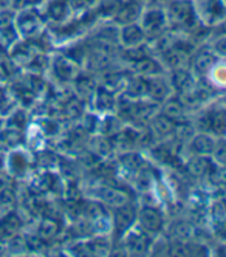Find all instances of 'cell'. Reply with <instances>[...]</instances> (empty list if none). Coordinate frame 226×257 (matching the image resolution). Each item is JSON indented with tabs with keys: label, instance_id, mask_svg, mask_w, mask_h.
Segmentation results:
<instances>
[{
	"label": "cell",
	"instance_id": "cell-6",
	"mask_svg": "<svg viewBox=\"0 0 226 257\" xmlns=\"http://www.w3.org/2000/svg\"><path fill=\"white\" fill-rule=\"evenodd\" d=\"M137 225L149 235L160 234L164 228V215L158 208L144 205L137 211Z\"/></svg>",
	"mask_w": 226,
	"mask_h": 257
},
{
	"label": "cell",
	"instance_id": "cell-26",
	"mask_svg": "<svg viewBox=\"0 0 226 257\" xmlns=\"http://www.w3.org/2000/svg\"><path fill=\"white\" fill-rule=\"evenodd\" d=\"M224 105H226V104H224Z\"/></svg>",
	"mask_w": 226,
	"mask_h": 257
},
{
	"label": "cell",
	"instance_id": "cell-16",
	"mask_svg": "<svg viewBox=\"0 0 226 257\" xmlns=\"http://www.w3.org/2000/svg\"><path fill=\"white\" fill-rule=\"evenodd\" d=\"M150 127H152V132L155 134V137L158 138H167V137H172L175 135L177 131V124L172 122L169 118H166L163 113H157L152 119L149 121Z\"/></svg>",
	"mask_w": 226,
	"mask_h": 257
},
{
	"label": "cell",
	"instance_id": "cell-25",
	"mask_svg": "<svg viewBox=\"0 0 226 257\" xmlns=\"http://www.w3.org/2000/svg\"><path fill=\"white\" fill-rule=\"evenodd\" d=\"M218 28H220V33L226 34V17H223V19L218 22Z\"/></svg>",
	"mask_w": 226,
	"mask_h": 257
},
{
	"label": "cell",
	"instance_id": "cell-10",
	"mask_svg": "<svg viewBox=\"0 0 226 257\" xmlns=\"http://www.w3.org/2000/svg\"><path fill=\"white\" fill-rule=\"evenodd\" d=\"M161 104L163 105H161V108L158 110V112L163 113L166 118H169L172 122H175L177 125H183V124L189 122V118H187V108L177 95L175 96H169Z\"/></svg>",
	"mask_w": 226,
	"mask_h": 257
},
{
	"label": "cell",
	"instance_id": "cell-2",
	"mask_svg": "<svg viewBox=\"0 0 226 257\" xmlns=\"http://www.w3.org/2000/svg\"><path fill=\"white\" fill-rule=\"evenodd\" d=\"M47 19L41 10L36 5H25L16 10V28L21 39L34 41L44 33Z\"/></svg>",
	"mask_w": 226,
	"mask_h": 257
},
{
	"label": "cell",
	"instance_id": "cell-9",
	"mask_svg": "<svg viewBox=\"0 0 226 257\" xmlns=\"http://www.w3.org/2000/svg\"><path fill=\"white\" fill-rule=\"evenodd\" d=\"M143 10L144 8L137 2V0H121V4H120V7H118V10H117L111 21L118 27L138 22Z\"/></svg>",
	"mask_w": 226,
	"mask_h": 257
},
{
	"label": "cell",
	"instance_id": "cell-22",
	"mask_svg": "<svg viewBox=\"0 0 226 257\" xmlns=\"http://www.w3.org/2000/svg\"><path fill=\"white\" fill-rule=\"evenodd\" d=\"M211 158L221 168H226V138H218Z\"/></svg>",
	"mask_w": 226,
	"mask_h": 257
},
{
	"label": "cell",
	"instance_id": "cell-8",
	"mask_svg": "<svg viewBox=\"0 0 226 257\" xmlns=\"http://www.w3.org/2000/svg\"><path fill=\"white\" fill-rule=\"evenodd\" d=\"M118 44L123 48H135L147 44L144 30L138 22L118 27Z\"/></svg>",
	"mask_w": 226,
	"mask_h": 257
},
{
	"label": "cell",
	"instance_id": "cell-3",
	"mask_svg": "<svg viewBox=\"0 0 226 257\" xmlns=\"http://www.w3.org/2000/svg\"><path fill=\"white\" fill-rule=\"evenodd\" d=\"M138 24L144 30V34L149 41H154L163 33L169 31V22H167V16L164 11L163 5H152L143 10L141 17Z\"/></svg>",
	"mask_w": 226,
	"mask_h": 257
},
{
	"label": "cell",
	"instance_id": "cell-15",
	"mask_svg": "<svg viewBox=\"0 0 226 257\" xmlns=\"http://www.w3.org/2000/svg\"><path fill=\"white\" fill-rule=\"evenodd\" d=\"M209 134L217 138H226V105L209 108Z\"/></svg>",
	"mask_w": 226,
	"mask_h": 257
},
{
	"label": "cell",
	"instance_id": "cell-24",
	"mask_svg": "<svg viewBox=\"0 0 226 257\" xmlns=\"http://www.w3.org/2000/svg\"><path fill=\"white\" fill-rule=\"evenodd\" d=\"M137 2H138L143 8L152 7V5H160V4H158V0H137Z\"/></svg>",
	"mask_w": 226,
	"mask_h": 257
},
{
	"label": "cell",
	"instance_id": "cell-23",
	"mask_svg": "<svg viewBox=\"0 0 226 257\" xmlns=\"http://www.w3.org/2000/svg\"><path fill=\"white\" fill-rule=\"evenodd\" d=\"M21 44H22V47H27V48H28V54H31V56H28L27 59H24L22 64H24V65H30V64H31V59H36L37 56H39V53H37V51H33V44H31V41L21 39ZM10 51H11L13 54H25V51H19V50L14 48V47H11Z\"/></svg>",
	"mask_w": 226,
	"mask_h": 257
},
{
	"label": "cell",
	"instance_id": "cell-21",
	"mask_svg": "<svg viewBox=\"0 0 226 257\" xmlns=\"http://www.w3.org/2000/svg\"><path fill=\"white\" fill-rule=\"evenodd\" d=\"M208 48L215 54L218 59L226 61V34L218 33L215 38L211 39V44H209Z\"/></svg>",
	"mask_w": 226,
	"mask_h": 257
},
{
	"label": "cell",
	"instance_id": "cell-18",
	"mask_svg": "<svg viewBox=\"0 0 226 257\" xmlns=\"http://www.w3.org/2000/svg\"><path fill=\"white\" fill-rule=\"evenodd\" d=\"M99 191L101 192H99L98 198L102 201L104 205L118 208V206H123V205H126V203H129V201H130L129 195L124 191L113 189V188H101Z\"/></svg>",
	"mask_w": 226,
	"mask_h": 257
},
{
	"label": "cell",
	"instance_id": "cell-12",
	"mask_svg": "<svg viewBox=\"0 0 226 257\" xmlns=\"http://www.w3.org/2000/svg\"><path fill=\"white\" fill-rule=\"evenodd\" d=\"M217 144V137L208 132H197L189 140V149L192 155L211 157Z\"/></svg>",
	"mask_w": 226,
	"mask_h": 257
},
{
	"label": "cell",
	"instance_id": "cell-1",
	"mask_svg": "<svg viewBox=\"0 0 226 257\" xmlns=\"http://www.w3.org/2000/svg\"><path fill=\"white\" fill-rule=\"evenodd\" d=\"M164 11L167 16L169 30H192L198 19L197 7L194 0H169L164 5Z\"/></svg>",
	"mask_w": 226,
	"mask_h": 257
},
{
	"label": "cell",
	"instance_id": "cell-20",
	"mask_svg": "<svg viewBox=\"0 0 226 257\" xmlns=\"http://www.w3.org/2000/svg\"><path fill=\"white\" fill-rule=\"evenodd\" d=\"M187 171L191 172L194 177H203L209 174L211 171V157H200V155H192L191 160L186 164Z\"/></svg>",
	"mask_w": 226,
	"mask_h": 257
},
{
	"label": "cell",
	"instance_id": "cell-5",
	"mask_svg": "<svg viewBox=\"0 0 226 257\" xmlns=\"http://www.w3.org/2000/svg\"><path fill=\"white\" fill-rule=\"evenodd\" d=\"M21 41L16 28V10L8 7L0 10V47L10 50Z\"/></svg>",
	"mask_w": 226,
	"mask_h": 257
},
{
	"label": "cell",
	"instance_id": "cell-13",
	"mask_svg": "<svg viewBox=\"0 0 226 257\" xmlns=\"http://www.w3.org/2000/svg\"><path fill=\"white\" fill-rule=\"evenodd\" d=\"M132 68H134L135 75L141 78H150V76H157V75L166 73V68L163 67V64L158 59H155L152 54H147V56L135 61L132 64Z\"/></svg>",
	"mask_w": 226,
	"mask_h": 257
},
{
	"label": "cell",
	"instance_id": "cell-17",
	"mask_svg": "<svg viewBox=\"0 0 226 257\" xmlns=\"http://www.w3.org/2000/svg\"><path fill=\"white\" fill-rule=\"evenodd\" d=\"M204 79L215 88V91L226 90V61L218 59Z\"/></svg>",
	"mask_w": 226,
	"mask_h": 257
},
{
	"label": "cell",
	"instance_id": "cell-4",
	"mask_svg": "<svg viewBox=\"0 0 226 257\" xmlns=\"http://www.w3.org/2000/svg\"><path fill=\"white\" fill-rule=\"evenodd\" d=\"M123 240H124L126 252H129L132 255H144L152 249V240H150V235L147 232H144L138 225L132 226L123 235Z\"/></svg>",
	"mask_w": 226,
	"mask_h": 257
},
{
	"label": "cell",
	"instance_id": "cell-7",
	"mask_svg": "<svg viewBox=\"0 0 226 257\" xmlns=\"http://www.w3.org/2000/svg\"><path fill=\"white\" fill-rule=\"evenodd\" d=\"M172 87L166 73L157 76L146 78V99H150L157 104L164 102L169 96H172Z\"/></svg>",
	"mask_w": 226,
	"mask_h": 257
},
{
	"label": "cell",
	"instance_id": "cell-11",
	"mask_svg": "<svg viewBox=\"0 0 226 257\" xmlns=\"http://www.w3.org/2000/svg\"><path fill=\"white\" fill-rule=\"evenodd\" d=\"M218 61V58L215 56V54L209 50V48H206V50H201L195 54H192V58H191V70L192 73L195 75L197 79H204L206 75L209 73V70L214 67V64Z\"/></svg>",
	"mask_w": 226,
	"mask_h": 257
},
{
	"label": "cell",
	"instance_id": "cell-14",
	"mask_svg": "<svg viewBox=\"0 0 226 257\" xmlns=\"http://www.w3.org/2000/svg\"><path fill=\"white\" fill-rule=\"evenodd\" d=\"M113 223H115V229L120 232L121 237L137 223V209L130 205V201L117 208V215L113 217Z\"/></svg>",
	"mask_w": 226,
	"mask_h": 257
},
{
	"label": "cell",
	"instance_id": "cell-19",
	"mask_svg": "<svg viewBox=\"0 0 226 257\" xmlns=\"http://www.w3.org/2000/svg\"><path fill=\"white\" fill-rule=\"evenodd\" d=\"M171 240H178V242H186V240H192L195 235V228L189 225L187 222H175L167 231Z\"/></svg>",
	"mask_w": 226,
	"mask_h": 257
}]
</instances>
